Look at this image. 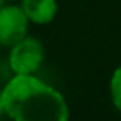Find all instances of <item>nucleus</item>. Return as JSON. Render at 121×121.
I'll return each instance as SVG.
<instances>
[{
  "label": "nucleus",
  "mask_w": 121,
  "mask_h": 121,
  "mask_svg": "<svg viewBox=\"0 0 121 121\" xmlns=\"http://www.w3.org/2000/svg\"><path fill=\"white\" fill-rule=\"evenodd\" d=\"M18 4L32 25H50L58 15V0H20Z\"/></svg>",
  "instance_id": "4"
},
{
  "label": "nucleus",
  "mask_w": 121,
  "mask_h": 121,
  "mask_svg": "<svg viewBox=\"0 0 121 121\" xmlns=\"http://www.w3.org/2000/svg\"><path fill=\"white\" fill-rule=\"evenodd\" d=\"M30 20L25 15L20 4L7 2L0 9V47L10 48L23 37L28 35Z\"/></svg>",
  "instance_id": "3"
},
{
  "label": "nucleus",
  "mask_w": 121,
  "mask_h": 121,
  "mask_svg": "<svg viewBox=\"0 0 121 121\" xmlns=\"http://www.w3.org/2000/svg\"><path fill=\"white\" fill-rule=\"evenodd\" d=\"M5 2H20V0H5Z\"/></svg>",
  "instance_id": "8"
},
{
  "label": "nucleus",
  "mask_w": 121,
  "mask_h": 121,
  "mask_svg": "<svg viewBox=\"0 0 121 121\" xmlns=\"http://www.w3.org/2000/svg\"><path fill=\"white\" fill-rule=\"evenodd\" d=\"M4 113L10 121H70L65 95L38 75H12L4 85Z\"/></svg>",
  "instance_id": "1"
},
{
  "label": "nucleus",
  "mask_w": 121,
  "mask_h": 121,
  "mask_svg": "<svg viewBox=\"0 0 121 121\" xmlns=\"http://www.w3.org/2000/svg\"><path fill=\"white\" fill-rule=\"evenodd\" d=\"M108 93H109V99H111L113 108L121 114V65H118L109 76Z\"/></svg>",
  "instance_id": "5"
},
{
  "label": "nucleus",
  "mask_w": 121,
  "mask_h": 121,
  "mask_svg": "<svg viewBox=\"0 0 121 121\" xmlns=\"http://www.w3.org/2000/svg\"><path fill=\"white\" fill-rule=\"evenodd\" d=\"M5 4H7V2H5V0H0V9H2V7H4Z\"/></svg>",
  "instance_id": "7"
},
{
  "label": "nucleus",
  "mask_w": 121,
  "mask_h": 121,
  "mask_svg": "<svg viewBox=\"0 0 121 121\" xmlns=\"http://www.w3.org/2000/svg\"><path fill=\"white\" fill-rule=\"evenodd\" d=\"M45 58L47 52L42 40L27 35L9 48L7 68L12 75H38Z\"/></svg>",
  "instance_id": "2"
},
{
  "label": "nucleus",
  "mask_w": 121,
  "mask_h": 121,
  "mask_svg": "<svg viewBox=\"0 0 121 121\" xmlns=\"http://www.w3.org/2000/svg\"><path fill=\"white\" fill-rule=\"evenodd\" d=\"M5 116L4 113V86H0V118Z\"/></svg>",
  "instance_id": "6"
}]
</instances>
